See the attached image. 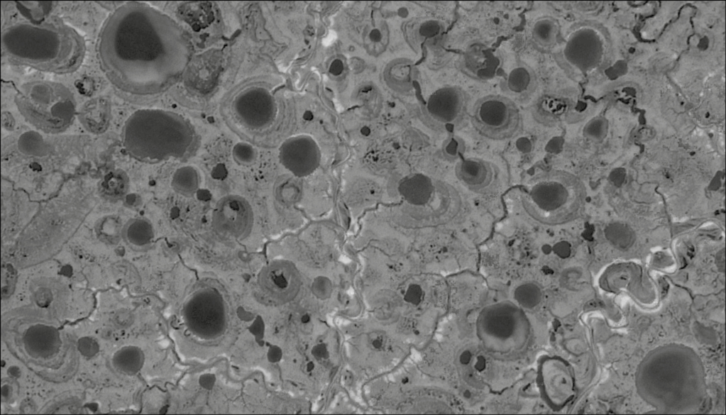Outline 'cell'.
Returning <instances> with one entry per match:
<instances>
[{
	"label": "cell",
	"instance_id": "cell-1",
	"mask_svg": "<svg viewBox=\"0 0 726 415\" xmlns=\"http://www.w3.org/2000/svg\"><path fill=\"white\" fill-rule=\"evenodd\" d=\"M99 56L107 78L137 94L158 92L185 69L188 43L166 14L138 2L118 8L104 23Z\"/></svg>",
	"mask_w": 726,
	"mask_h": 415
},
{
	"label": "cell",
	"instance_id": "cell-2",
	"mask_svg": "<svg viewBox=\"0 0 726 415\" xmlns=\"http://www.w3.org/2000/svg\"><path fill=\"white\" fill-rule=\"evenodd\" d=\"M2 50L14 64L62 74L80 65L84 42L75 29L55 19L9 27L2 34Z\"/></svg>",
	"mask_w": 726,
	"mask_h": 415
},
{
	"label": "cell",
	"instance_id": "cell-3",
	"mask_svg": "<svg viewBox=\"0 0 726 415\" xmlns=\"http://www.w3.org/2000/svg\"><path fill=\"white\" fill-rule=\"evenodd\" d=\"M122 140L126 151L145 162L182 160L194 150L196 131L180 114L160 109H141L126 121Z\"/></svg>",
	"mask_w": 726,
	"mask_h": 415
},
{
	"label": "cell",
	"instance_id": "cell-4",
	"mask_svg": "<svg viewBox=\"0 0 726 415\" xmlns=\"http://www.w3.org/2000/svg\"><path fill=\"white\" fill-rule=\"evenodd\" d=\"M15 101L27 121L43 132H62L75 118V99L70 90L59 83L35 81L24 84Z\"/></svg>",
	"mask_w": 726,
	"mask_h": 415
},
{
	"label": "cell",
	"instance_id": "cell-5",
	"mask_svg": "<svg viewBox=\"0 0 726 415\" xmlns=\"http://www.w3.org/2000/svg\"><path fill=\"white\" fill-rule=\"evenodd\" d=\"M573 197L566 175L556 170L534 175L525 185L521 204L536 222L555 226L565 221Z\"/></svg>",
	"mask_w": 726,
	"mask_h": 415
},
{
	"label": "cell",
	"instance_id": "cell-6",
	"mask_svg": "<svg viewBox=\"0 0 726 415\" xmlns=\"http://www.w3.org/2000/svg\"><path fill=\"white\" fill-rule=\"evenodd\" d=\"M471 120L478 133L495 140L515 137L522 125L517 104L504 94H489L478 99L472 108Z\"/></svg>",
	"mask_w": 726,
	"mask_h": 415
},
{
	"label": "cell",
	"instance_id": "cell-7",
	"mask_svg": "<svg viewBox=\"0 0 726 415\" xmlns=\"http://www.w3.org/2000/svg\"><path fill=\"white\" fill-rule=\"evenodd\" d=\"M253 211L249 202L238 194L222 197L215 204L211 218L214 232L223 240L238 242L250 235Z\"/></svg>",
	"mask_w": 726,
	"mask_h": 415
},
{
	"label": "cell",
	"instance_id": "cell-8",
	"mask_svg": "<svg viewBox=\"0 0 726 415\" xmlns=\"http://www.w3.org/2000/svg\"><path fill=\"white\" fill-rule=\"evenodd\" d=\"M233 109L243 126L252 130L267 128L274 120L276 105L272 94L265 88L254 87L236 96Z\"/></svg>",
	"mask_w": 726,
	"mask_h": 415
},
{
	"label": "cell",
	"instance_id": "cell-9",
	"mask_svg": "<svg viewBox=\"0 0 726 415\" xmlns=\"http://www.w3.org/2000/svg\"><path fill=\"white\" fill-rule=\"evenodd\" d=\"M469 104L467 93L457 86L439 89L429 98L427 111L446 130L456 129L464 121Z\"/></svg>",
	"mask_w": 726,
	"mask_h": 415
},
{
	"label": "cell",
	"instance_id": "cell-10",
	"mask_svg": "<svg viewBox=\"0 0 726 415\" xmlns=\"http://www.w3.org/2000/svg\"><path fill=\"white\" fill-rule=\"evenodd\" d=\"M278 157L282 165L294 176L303 177L317 168L320 152L312 138L299 135L286 139L281 144Z\"/></svg>",
	"mask_w": 726,
	"mask_h": 415
},
{
	"label": "cell",
	"instance_id": "cell-11",
	"mask_svg": "<svg viewBox=\"0 0 726 415\" xmlns=\"http://www.w3.org/2000/svg\"><path fill=\"white\" fill-rule=\"evenodd\" d=\"M455 175L466 189L480 194L493 191L499 179L498 169L493 162L473 157L456 163Z\"/></svg>",
	"mask_w": 726,
	"mask_h": 415
},
{
	"label": "cell",
	"instance_id": "cell-12",
	"mask_svg": "<svg viewBox=\"0 0 726 415\" xmlns=\"http://www.w3.org/2000/svg\"><path fill=\"white\" fill-rule=\"evenodd\" d=\"M537 87V77L532 69L525 65L515 67L504 82V89L509 98L525 100L531 96Z\"/></svg>",
	"mask_w": 726,
	"mask_h": 415
},
{
	"label": "cell",
	"instance_id": "cell-13",
	"mask_svg": "<svg viewBox=\"0 0 726 415\" xmlns=\"http://www.w3.org/2000/svg\"><path fill=\"white\" fill-rule=\"evenodd\" d=\"M121 236L131 248L143 249L153 243L155 233L148 219L136 218L130 219L123 226Z\"/></svg>",
	"mask_w": 726,
	"mask_h": 415
},
{
	"label": "cell",
	"instance_id": "cell-14",
	"mask_svg": "<svg viewBox=\"0 0 726 415\" xmlns=\"http://www.w3.org/2000/svg\"><path fill=\"white\" fill-rule=\"evenodd\" d=\"M200 184L199 172L196 167L192 165L179 167L172 177L171 186L173 190L183 197H194L199 190Z\"/></svg>",
	"mask_w": 726,
	"mask_h": 415
},
{
	"label": "cell",
	"instance_id": "cell-15",
	"mask_svg": "<svg viewBox=\"0 0 726 415\" xmlns=\"http://www.w3.org/2000/svg\"><path fill=\"white\" fill-rule=\"evenodd\" d=\"M558 34V26L551 17L537 20L532 29L531 38L535 47L541 51H549L554 47Z\"/></svg>",
	"mask_w": 726,
	"mask_h": 415
},
{
	"label": "cell",
	"instance_id": "cell-16",
	"mask_svg": "<svg viewBox=\"0 0 726 415\" xmlns=\"http://www.w3.org/2000/svg\"><path fill=\"white\" fill-rule=\"evenodd\" d=\"M128 187V180L126 175L119 171H113L103 177L99 183V189L103 197L116 201L126 194Z\"/></svg>",
	"mask_w": 726,
	"mask_h": 415
},
{
	"label": "cell",
	"instance_id": "cell-17",
	"mask_svg": "<svg viewBox=\"0 0 726 415\" xmlns=\"http://www.w3.org/2000/svg\"><path fill=\"white\" fill-rule=\"evenodd\" d=\"M605 233L606 238L612 245L622 250L629 248L636 239L632 228L620 222L609 224L605 228Z\"/></svg>",
	"mask_w": 726,
	"mask_h": 415
},
{
	"label": "cell",
	"instance_id": "cell-18",
	"mask_svg": "<svg viewBox=\"0 0 726 415\" xmlns=\"http://www.w3.org/2000/svg\"><path fill=\"white\" fill-rule=\"evenodd\" d=\"M232 156L237 164L248 166L255 161L257 153L254 147L251 144L246 142H239L233 146Z\"/></svg>",
	"mask_w": 726,
	"mask_h": 415
},
{
	"label": "cell",
	"instance_id": "cell-19",
	"mask_svg": "<svg viewBox=\"0 0 726 415\" xmlns=\"http://www.w3.org/2000/svg\"><path fill=\"white\" fill-rule=\"evenodd\" d=\"M332 289L331 281L325 276L316 277L312 284L313 294L317 298L322 300L331 297Z\"/></svg>",
	"mask_w": 726,
	"mask_h": 415
},
{
	"label": "cell",
	"instance_id": "cell-20",
	"mask_svg": "<svg viewBox=\"0 0 726 415\" xmlns=\"http://www.w3.org/2000/svg\"><path fill=\"white\" fill-rule=\"evenodd\" d=\"M277 192V197H279L283 203L290 204L294 202L299 194V187L293 182H287L279 187V191Z\"/></svg>",
	"mask_w": 726,
	"mask_h": 415
},
{
	"label": "cell",
	"instance_id": "cell-21",
	"mask_svg": "<svg viewBox=\"0 0 726 415\" xmlns=\"http://www.w3.org/2000/svg\"><path fill=\"white\" fill-rule=\"evenodd\" d=\"M422 297L423 291L421 286L417 284H411L405 292L404 299L408 304L418 305L421 302Z\"/></svg>",
	"mask_w": 726,
	"mask_h": 415
},
{
	"label": "cell",
	"instance_id": "cell-22",
	"mask_svg": "<svg viewBox=\"0 0 726 415\" xmlns=\"http://www.w3.org/2000/svg\"><path fill=\"white\" fill-rule=\"evenodd\" d=\"M385 342L386 337L381 332H372L368 336V343L373 350H378L382 349L385 346Z\"/></svg>",
	"mask_w": 726,
	"mask_h": 415
},
{
	"label": "cell",
	"instance_id": "cell-23",
	"mask_svg": "<svg viewBox=\"0 0 726 415\" xmlns=\"http://www.w3.org/2000/svg\"><path fill=\"white\" fill-rule=\"evenodd\" d=\"M312 355L317 360H324L329 358V351L325 343H317L312 348Z\"/></svg>",
	"mask_w": 726,
	"mask_h": 415
},
{
	"label": "cell",
	"instance_id": "cell-24",
	"mask_svg": "<svg viewBox=\"0 0 726 415\" xmlns=\"http://www.w3.org/2000/svg\"><path fill=\"white\" fill-rule=\"evenodd\" d=\"M114 321L118 326L126 327L133 321V316L130 311L121 310L115 315Z\"/></svg>",
	"mask_w": 726,
	"mask_h": 415
},
{
	"label": "cell",
	"instance_id": "cell-25",
	"mask_svg": "<svg viewBox=\"0 0 726 415\" xmlns=\"http://www.w3.org/2000/svg\"><path fill=\"white\" fill-rule=\"evenodd\" d=\"M625 174L623 170H617L610 174V179L613 184L620 186L624 181Z\"/></svg>",
	"mask_w": 726,
	"mask_h": 415
},
{
	"label": "cell",
	"instance_id": "cell-26",
	"mask_svg": "<svg viewBox=\"0 0 726 415\" xmlns=\"http://www.w3.org/2000/svg\"><path fill=\"white\" fill-rule=\"evenodd\" d=\"M343 70V63L339 60H334L329 67V72L334 75L340 74L342 72Z\"/></svg>",
	"mask_w": 726,
	"mask_h": 415
},
{
	"label": "cell",
	"instance_id": "cell-27",
	"mask_svg": "<svg viewBox=\"0 0 726 415\" xmlns=\"http://www.w3.org/2000/svg\"><path fill=\"white\" fill-rule=\"evenodd\" d=\"M369 37H370V40H373V42H378V41L380 40L381 33H380V31L378 29L375 28V29H373L370 33Z\"/></svg>",
	"mask_w": 726,
	"mask_h": 415
},
{
	"label": "cell",
	"instance_id": "cell-28",
	"mask_svg": "<svg viewBox=\"0 0 726 415\" xmlns=\"http://www.w3.org/2000/svg\"><path fill=\"white\" fill-rule=\"evenodd\" d=\"M716 262H717V265L720 266V269H721V265H722L723 267H725V250L724 249L722 250H720L718 253V254L717 255Z\"/></svg>",
	"mask_w": 726,
	"mask_h": 415
},
{
	"label": "cell",
	"instance_id": "cell-29",
	"mask_svg": "<svg viewBox=\"0 0 726 415\" xmlns=\"http://www.w3.org/2000/svg\"><path fill=\"white\" fill-rule=\"evenodd\" d=\"M301 321L303 324L309 323L311 322V317L309 314H305L302 316Z\"/></svg>",
	"mask_w": 726,
	"mask_h": 415
},
{
	"label": "cell",
	"instance_id": "cell-30",
	"mask_svg": "<svg viewBox=\"0 0 726 415\" xmlns=\"http://www.w3.org/2000/svg\"><path fill=\"white\" fill-rule=\"evenodd\" d=\"M361 133L363 135L368 136L370 134V129L368 126H363L361 129Z\"/></svg>",
	"mask_w": 726,
	"mask_h": 415
},
{
	"label": "cell",
	"instance_id": "cell-31",
	"mask_svg": "<svg viewBox=\"0 0 726 415\" xmlns=\"http://www.w3.org/2000/svg\"><path fill=\"white\" fill-rule=\"evenodd\" d=\"M314 364L313 362H308L306 365V370L307 372H311L314 369Z\"/></svg>",
	"mask_w": 726,
	"mask_h": 415
},
{
	"label": "cell",
	"instance_id": "cell-32",
	"mask_svg": "<svg viewBox=\"0 0 726 415\" xmlns=\"http://www.w3.org/2000/svg\"><path fill=\"white\" fill-rule=\"evenodd\" d=\"M304 118L306 120H312L313 118V114L311 111H307L304 114Z\"/></svg>",
	"mask_w": 726,
	"mask_h": 415
}]
</instances>
